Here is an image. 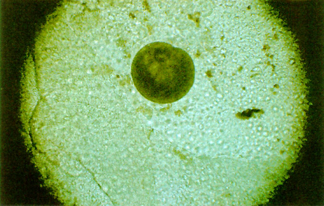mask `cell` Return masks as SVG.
Segmentation results:
<instances>
[{
  "mask_svg": "<svg viewBox=\"0 0 324 206\" xmlns=\"http://www.w3.org/2000/svg\"><path fill=\"white\" fill-rule=\"evenodd\" d=\"M131 75L136 89L144 98L168 104L187 94L194 82L195 69L185 51L166 43L154 42L136 54Z\"/></svg>",
  "mask_w": 324,
  "mask_h": 206,
  "instance_id": "cell-1",
  "label": "cell"
}]
</instances>
